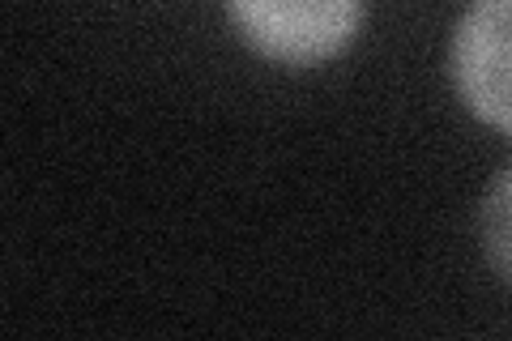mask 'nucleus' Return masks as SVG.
I'll list each match as a JSON object with an SVG mask.
<instances>
[{"mask_svg": "<svg viewBox=\"0 0 512 341\" xmlns=\"http://www.w3.org/2000/svg\"><path fill=\"white\" fill-rule=\"evenodd\" d=\"M227 13L265 60L308 69L355 39L363 0H227Z\"/></svg>", "mask_w": 512, "mask_h": 341, "instance_id": "obj_1", "label": "nucleus"}, {"mask_svg": "<svg viewBox=\"0 0 512 341\" xmlns=\"http://www.w3.org/2000/svg\"><path fill=\"white\" fill-rule=\"evenodd\" d=\"M448 64L461 103L512 137V0H470L453 30Z\"/></svg>", "mask_w": 512, "mask_h": 341, "instance_id": "obj_2", "label": "nucleus"}, {"mask_svg": "<svg viewBox=\"0 0 512 341\" xmlns=\"http://www.w3.org/2000/svg\"><path fill=\"white\" fill-rule=\"evenodd\" d=\"M478 231H483V248L491 265L512 282V167H504L491 180L483 197V214H478Z\"/></svg>", "mask_w": 512, "mask_h": 341, "instance_id": "obj_3", "label": "nucleus"}]
</instances>
